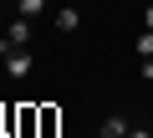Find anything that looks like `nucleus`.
Wrapping results in <instances>:
<instances>
[{
  "instance_id": "nucleus-1",
  "label": "nucleus",
  "mask_w": 153,
  "mask_h": 138,
  "mask_svg": "<svg viewBox=\"0 0 153 138\" xmlns=\"http://www.w3.org/2000/svg\"><path fill=\"white\" fill-rule=\"evenodd\" d=\"M16 138H41V118H36V102L16 107Z\"/></svg>"
},
{
  "instance_id": "nucleus-2",
  "label": "nucleus",
  "mask_w": 153,
  "mask_h": 138,
  "mask_svg": "<svg viewBox=\"0 0 153 138\" xmlns=\"http://www.w3.org/2000/svg\"><path fill=\"white\" fill-rule=\"evenodd\" d=\"M36 118H41V138H56L61 133V107L56 102H36Z\"/></svg>"
},
{
  "instance_id": "nucleus-3",
  "label": "nucleus",
  "mask_w": 153,
  "mask_h": 138,
  "mask_svg": "<svg viewBox=\"0 0 153 138\" xmlns=\"http://www.w3.org/2000/svg\"><path fill=\"white\" fill-rule=\"evenodd\" d=\"M5 72H10V77H26V72H31V51H26V46L5 56Z\"/></svg>"
},
{
  "instance_id": "nucleus-4",
  "label": "nucleus",
  "mask_w": 153,
  "mask_h": 138,
  "mask_svg": "<svg viewBox=\"0 0 153 138\" xmlns=\"http://www.w3.org/2000/svg\"><path fill=\"white\" fill-rule=\"evenodd\" d=\"M128 128H133V123H128L123 113H112V118H102V138H128Z\"/></svg>"
},
{
  "instance_id": "nucleus-5",
  "label": "nucleus",
  "mask_w": 153,
  "mask_h": 138,
  "mask_svg": "<svg viewBox=\"0 0 153 138\" xmlns=\"http://www.w3.org/2000/svg\"><path fill=\"white\" fill-rule=\"evenodd\" d=\"M56 26H61V31H76V26H82V10L61 5V10H56Z\"/></svg>"
},
{
  "instance_id": "nucleus-6",
  "label": "nucleus",
  "mask_w": 153,
  "mask_h": 138,
  "mask_svg": "<svg viewBox=\"0 0 153 138\" xmlns=\"http://www.w3.org/2000/svg\"><path fill=\"white\" fill-rule=\"evenodd\" d=\"M16 10H21V16H41V10H46V0H21Z\"/></svg>"
},
{
  "instance_id": "nucleus-7",
  "label": "nucleus",
  "mask_w": 153,
  "mask_h": 138,
  "mask_svg": "<svg viewBox=\"0 0 153 138\" xmlns=\"http://www.w3.org/2000/svg\"><path fill=\"white\" fill-rule=\"evenodd\" d=\"M138 56H143V61L153 56V31H143V36H138Z\"/></svg>"
},
{
  "instance_id": "nucleus-8",
  "label": "nucleus",
  "mask_w": 153,
  "mask_h": 138,
  "mask_svg": "<svg viewBox=\"0 0 153 138\" xmlns=\"http://www.w3.org/2000/svg\"><path fill=\"white\" fill-rule=\"evenodd\" d=\"M143 82H148V87H153V56H148V61H143Z\"/></svg>"
},
{
  "instance_id": "nucleus-9",
  "label": "nucleus",
  "mask_w": 153,
  "mask_h": 138,
  "mask_svg": "<svg viewBox=\"0 0 153 138\" xmlns=\"http://www.w3.org/2000/svg\"><path fill=\"white\" fill-rule=\"evenodd\" d=\"M143 31H153V5H143Z\"/></svg>"
},
{
  "instance_id": "nucleus-10",
  "label": "nucleus",
  "mask_w": 153,
  "mask_h": 138,
  "mask_svg": "<svg viewBox=\"0 0 153 138\" xmlns=\"http://www.w3.org/2000/svg\"><path fill=\"white\" fill-rule=\"evenodd\" d=\"M128 138H153V133L148 128H128Z\"/></svg>"
},
{
  "instance_id": "nucleus-11",
  "label": "nucleus",
  "mask_w": 153,
  "mask_h": 138,
  "mask_svg": "<svg viewBox=\"0 0 153 138\" xmlns=\"http://www.w3.org/2000/svg\"><path fill=\"white\" fill-rule=\"evenodd\" d=\"M10 5H21V0H10Z\"/></svg>"
},
{
  "instance_id": "nucleus-12",
  "label": "nucleus",
  "mask_w": 153,
  "mask_h": 138,
  "mask_svg": "<svg viewBox=\"0 0 153 138\" xmlns=\"http://www.w3.org/2000/svg\"><path fill=\"white\" fill-rule=\"evenodd\" d=\"M148 102H153V97H148Z\"/></svg>"
}]
</instances>
